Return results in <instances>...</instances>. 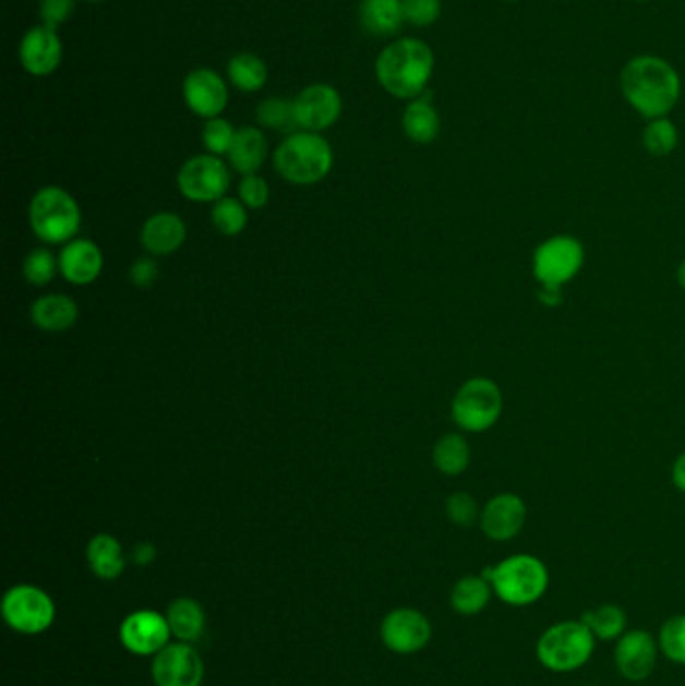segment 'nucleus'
<instances>
[{
    "mask_svg": "<svg viewBox=\"0 0 685 686\" xmlns=\"http://www.w3.org/2000/svg\"><path fill=\"white\" fill-rule=\"evenodd\" d=\"M31 320L40 332L47 334H63L69 332L79 320V305L73 298L64 293H49L40 296L31 305Z\"/></svg>",
    "mask_w": 685,
    "mask_h": 686,
    "instance_id": "412c9836",
    "label": "nucleus"
},
{
    "mask_svg": "<svg viewBox=\"0 0 685 686\" xmlns=\"http://www.w3.org/2000/svg\"><path fill=\"white\" fill-rule=\"evenodd\" d=\"M660 645L648 630L625 633L615 647V666L632 683H641L653 674Z\"/></svg>",
    "mask_w": 685,
    "mask_h": 686,
    "instance_id": "2eb2a0df",
    "label": "nucleus"
},
{
    "mask_svg": "<svg viewBox=\"0 0 685 686\" xmlns=\"http://www.w3.org/2000/svg\"><path fill=\"white\" fill-rule=\"evenodd\" d=\"M171 637L167 618L153 611L129 614L121 624V642L133 654H157L166 649Z\"/></svg>",
    "mask_w": 685,
    "mask_h": 686,
    "instance_id": "dca6fc26",
    "label": "nucleus"
},
{
    "mask_svg": "<svg viewBox=\"0 0 685 686\" xmlns=\"http://www.w3.org/2000/svg\"><path fill=\"white\" fill-rule=\"evenodd\" d=\"M236 131L238 129H233L231 123L221 117L209 119L202 131V143H204L205 151L209 155H216V157L228 155L233 137H236Z\"/></svg>",
    "mask_w": 685,
    "mask_h": 686,
    "instance_id": "c9c22d12",
    "label": "nucleus"
},
{
    "mask_svg": "<svg viewBox=\"0 0 685 686\" xmlns=\"http://www.w3.org/2000/svg\"><path fill=\"white\" fill-rule=\"evenodd\" d=\"M153 681L157 686H200L204 681V662L188 642L167 645L155 654Z\"/></svg>",
    "mask_w": 685,
    "mask_h": 686,
    "instance_id": "f8f14e48",
    "label": "nucleus"
},
{
    "mask_svg": "<svg viewBox=\"0 0 685 686\" xmlns=\"http://www.w3.org/2000/svg\"><path fill=\"white\" fill-rule=\"evenodd\" d=\"M157 275H159V265L153 257H140L129 269L131 284L140 289L152 288Z\"/></svg>",
    "mask_w": 685,
    "mask_h": 686,
    "instance_id": "a19ab883",
    "label": "nucleus"
},
{
    "mask_svg": "<svg viewBox=\"0 0 685 686\" xmlns=\"http://www.w3.org/2000/svg\"><path fill=\"white\" fill-rule=\"evenodd\" d=\"M188 238L185 221L178 213H153L141 227L140 241L143 250L153 257H166L183 248Z\"/></svg>",
    "mask_w": 685,
    "mask_h": 686,
    "instance_id": "aec40b11",
    "label": "nucleus"
},
{
    "mask_svg": "<svg viewBox=\"0 0 685 686\" xmlns=\"http://www.w3.org/2000/svg\"><path fill=\"white\" fill-rule=\"evenodd\" d=\"M19 57L28 75H52L63 61V40L55 28L35 26L21 40Z\"/></svg>",
    "mask_w": 685,
    "mask_h": 686,
    "instance_id": "f3484780",
    "label": "nucleus"
},
{
    "mask_svg": "<svg viewBox=\"0 0 685 686\" xmlns=\"http://www.w3.org/2000/svg\"><path fill=\"white\" fill-rule=\"evenodd\" d=\"M405 23L412 26H431L443 14L441 0H402Z\"/></svg>",
    "mask_w": 685,
    "mask_h": 686,
    "instance_id": "4c0bfd02",
    "label": "nucleus"
},
{
    "mask_svg": "<svg viewBox=\"0 0 685 686\" xmlns=\"http://www.w3.org/2000/svg\"><path fill=\"white\" fill-rule=\"evenodd\" d=\"M672 476L675 488L685 494V452L680 454L677 460L673 464Z\"/></svg>",
    "mask_w": 685,
    "mask_h": 686,
    "instance_id": "37998d69",
    "label": "nucleus"
},
{
    "mask_svg": "<svg viewBox=\"0 0 685 686\" xmlns=\"http://www.w3.org/2000/svg\"><path fill=\"white\" fill-rule=\"evenodd\" d=\"M584 262L581 241L572 236H557L534 250L533 275L543 288H563L581 272Z\"/></svg>",
    "mask_w": 685,
    "mask_h": 686,
    "instance_id": "6e6552de",
    "label": "nucleus"
},
{
    "mask_svg": "<svg viewBox=\"0 0 685 686\" xmlns=\"http://www.w3.org/2000/svg\"><path fill=\"white\" fill-rule=\"evenodd\" d=\"M637 2H648V0H637Z\"/></svg>",
    "mask_w": 685,
    "mask_h": 686,
    "instance_id": "49530a36",
    "label": "nucleus"
},
{
    "mask_svg": "<svg viewBox=\"0 0 685 686\" xmlns=\"http://www.w3.org/2000/svg\"><path fill=\"white\" fill-rule=\"evenodd\" d=\"M481 530L495 542L519 537L527 522V506L517 494H498L489 500L481 512Z\"/></svg>",
    "mask_w": 685,
    "mask_h": 686,
    "instance_id": "a211bd4d",
    "label": "nucleus"
},
{
    "mask_svg": "<svg viewBox=\"0 0 685 686\" xmlns=\"http://www.w3.org/2000/svg\"><path fill=\"white\" fill-rule=\"evenodd\" d=\"M584 686H597V685H584Z\"/></svg>",
    "mask_w": 685,
    "mask_h": 686,
    "instance_id": "09e8293b",
    "label": "nucleus"
},
{
    "mask_svg": "<svg viewBox=\"0 0 685 686\" xmlns=\"http://www.w3.org/2000/svg\"><path fill=\"white\" fill-rule=\"evenodd\" d=\"M453 420L467 432H486L503 413V392L489 377L465 382L453 399Z\"/></svg>",
    "mask_w": 685,
    "mask_h": 686,
    "instance_id": "0eeeda50",
    "label": "nucleus"
},
{
    "mask_svg": "<svg viewBox=\"0 0 685 686\" xmlns=\"http://www.w3.org/2000/svg\"><path fill=\"white\" fill-rule=\"evenodd\" d=\"M212 224L226 238H236L248 227V207L240 200L224 197L212 207Z\"/></svg>",
    "mask_w": 685,
    "mask_h": 686,
    "instance_id": "7c9ffc66",
    "label": "nucleus"
},
{
    "mask_svg": "<svg viewBox=\"0 0 685 686\" xmlns=\"http://www.w3.org/2000/svg\"><path fill=\"white\" fill-rule=\"evenodd\" d=\"M267 159V139L257 127H241L228 153V161L241 176H255Z\"/></svg>",
    "mask_w": 685,
    "mask_h": 686,
    "instance_id": "4be33fe9",
    "label": "nucleus"
},
{
    "mask_svg": "<svg viewBox=\"0 0 685 686\" xmlns=\"http://www.w3.org/2000/svg\"><path fill=\"white\" fill-rule=\"evenodd\" d=\"M374 71L388 95L396 99H419L426 93L434 73V52L420 38H398L381 50Z\"/></svg>",
    "mask_w": 685,
    "mask_h": 686,
    "instance_id": "f03ea898",
    "label": "nucleus"
},
{
    "mask_svg": "<svg viewBox=\"0 0 685 686\" xmlns=\"http://www.w3.org/2000/svg\"><path fill=\"white\" fill-rule=\"evenodd\" d=\"M432 462L445 476H460L470 464V446L458 434H446L432 449Z\"/></svg>",
    "mask_w": 685,
    "mask_h": 686,
    "instance_id": "c85d7f7f",
    "label": "nucleus"
},
{
    "mask_svg": "<svg viewBox=\"0 0 685 686\" xmlns=\"http://www.w3.org/2000/svg\"><path fill=\"white\" fill-rule=\"evenodd\" d=\"M446 516L453 525L462 526V528H469L474 525L477 520H481V512H479V504L477 500L472 498L467 492H455L453 496H448L446 500Z\"/></svg>",
    "mask_w": 685,
    "mask_h": 686,
    "instance_id": "e433bc0d",
    "label": "nucleus"
},
{
    "mask_svg": "<svg viewBox=\"0 0 685 686\" xmlns=\"http://www.w3.org/2000/svg\"><path fill=\"white\" fill-rule=\"evenodd\" d=\"M597 638L584 621H561L549 626L537 642V659L553 673H572L589 662Z\"/></svg>",
    "mask_w": 685,
    "mask_h": 686,
    "instance_id": "423d86ee",
    "label": "nucleus"
},
{
    "mask_svg": "<svg viewBox=\"0 0 685 686\" xmlns=\"http://www.w3.org/2000/svg\"><path fill=\"white\" fill-rule=\"evenodd\" d=\"M57 272H59V257H55L51 251L45 250V248L31 251L23 263V275H25L26 284H31L35 288L49 286Z\"/></svg>",
    "mask_w": 685,
    "mask_h": 686,
    "instance_id": "72a5a7b5",
    "label": "nucleus"
},
{
    "mask_svg": "<svg viewBox=\"0 0 685 686\" xmlns=\"http://www.w3.org/2000/svg\"><path fill=\"white\" fill-rule=\"evenodd\" d=\"M89 2H97V0H89Z\"/></svg>",
    "mask_w": 685,
    "mask_h": 686,
    "instance_id": "de8ad7c7",
    "label": "nucleus"
},
{
    "mask_svg": "<svg viewBox=\"0 0 685 686\" xmlns=\"http://www.w3.org/2000/svg\"><path fill=\"white\" fill-rule=\"evenodd\" d=\"M658 645L668 661L685 664V614H675L661 624Z\"/></svg>",
    "mask_w": 685,
    "mask_h": 686,
    "instance_id": "f704fd0d",
    "label": "nucleus"
},
{
    "mask_svg": "<svg viewBox=\"0 0 685 686\" xmlns=\"http://www.w3.org/2000/svg\"><path fill=\"white\" fill-rule=\"evenodd\" d=\"M133 562L135 564H140V566H147V564H152L155 561V556H157V549L149 544V542H140L135 549H133Z\"/></svg>",
    "mask_w": 685,
    "mask_h": 686,
    "instance_id": "79ce46f5",
    "label": "nucleus"
},
{
    "mask_svg": "<svg viewBox=\"0 0 685 686\" xmlns=\"http://www.w3.org/2000/svg\"><path fill=\"white\" fill-rule=\"evenodd\" d=\"M431 635L429 618L422 612L412 609L393 611L382 623L384 645L398 654L419 652L429 645Z\"/></svg>",
    "mask_w": 685,
    "mask_h": 686,
    "instance_id": "4468645a",
    "label": "nucleus"
},
{
    "mask_svg": "<svg viewBox=\"0 0 685 686\" xmlns=\"http://www.w3.org/2000/svg\"><path fill=\"white\" fill-rule=\"evenodd\" d=\"M2 614L14 630L23 635H38L51 626L55 604L45 590L23 585L7 592Z\"/></svg>",
    "mask_w": 685,
    "mask_h": 686,
    "instance_id": "9d476101",
    "label": "nucleus"
},
{
    "mask_svg": "<svg viewBox=\"0 0 685 686\" xmlns=\"http://www.w3.org/2000/svg\"><path fill=\"white\" fill-rule=\"evenodd\" d=\"M585 626L593 633L597 640H620L627 628V614L617 604H601L597 609L584 612Z\"/></svg>",
    "mask_w": 685,
    "mask_h": 686,
    "instance_id": "c756f323",
    "label": "nucleus"
},
{
    "mask_svg": "<svg viewBox=\"0 0 685 686\" xmlns=\"http://www.w3.org/2000/svg\"><path fill=\"white\" fill-rule=\"evenodd\" d=\"M482 576L491 582L493 592L510 606H529L545 597L549 570L533 554H515L496 566L484 568Z\"/></svg>",
    "mask_w": 685,
    "mask_h": 686,
    "instance_id": "20e7f679",
    "label": "nucleus"
},
{
    "mask_svg": "<svg viewBox=\"0 0 685 686\" xmlns=\"http://www.w3.org/2000/svg\"><path fill=\"white\" fill-rule=\"evenodd\" d=\"M81 221L83 215L75 197L57 185L38 189L28 205V225L45 245H64L73 241Z\"/></svg>",
    "mask_w": 685,
    "mask_h": 686,
    "instance_id": "39448f33",
    "label": "nucleus"
},
{
    "mask_svg": "<svg viewBox=\"0 0 685 686\" xmlns=\"http://www.w3.org/2000/svg\"><path fill=\"white\" fill-rule=\"evenodd\" d=\"M231 176L228 165L216 155H195L181 165L179 193L193 203H216L228 193Z\"/></svg>",
    "mask_w": 685,
    "mask_h": 686,
    "instance_id": "1a4fd4ad",
    "label": "nucleus"
},
{
    "mask_svg": "<svg viewBox=\"0 0 685 686\" xmlns=\"http://www.w3.org/2000/svg\"><path fill=\"white\" fill-rule=\"evenodd\" d=\"M87 561L91 570L103 580H113L125 570V554L119 540L111 534H97L91 538Z\"/></svg>",
    "mask_w": 685,
    "mask_h": 686,
    "instance_id": "393cba45",
    "label": "nucleus"
},
{
    "mask_svg": "<svg viewBox=\"0 0 685 686\" xmlns=\"http://www.w3.org/2000/svg\"><path fill=\"white\" fill-rule=\"evenodd\" d=\"M183 99L191 112L204 119H216L229 103L228 85L214 69H195L183 81Z\"/></svg>",
    "mask_w": 685,
    "mask_h": 686,
    "instance_id": "ddd939ff",
    "label": "nucleus"
},
{
    "mask_svg": "<svg viewBox=\"0 0 685 686\" xmlns=\"http://www.w3.org/2000/svg\"><path fill=\"white\" fill-rule=\"evenodd\" d=\"M228 79L231 85L243 93L262 91L267 81V67L257 55L240 52L228 63Z\"/></svg>",
    "mask_w": 685,
    "mask_h": 686,
    "instance_id": "cd10ccee",
    "label": "nucleus"
},
{
    "mask_svg": "<svg viewBox=\"0 0 685 686\" xmlns=\"http://www.w3.org/2000/svg\"><path fill=\"white\" fill-rule=\"evenodd\" d=\"M680 141V133L668 117L649 121L644 131V147L656 157H668L672 155Z\"/></svg>",
    "mask_w": 685,
    "mask_h": 686,
    "instance_id": "473e14b6",
    "label": "nucleus"
},
{
    "mask_svg": "<svg viewBox=\"0 0 685 686\" xmlns=\"http://www.w3.org/2000/svg\"><path fill=\"white\" fill-rule=\"evenodd\" d=\"M255 119L257 123L266 129L281 131V133H293L300 131L296 123V112H293V100L286 99H266L260 103V107L255 109Z\"/></svg>",
    "mask_w": 685,
    "mask_h": 686,
    "instance_id": "2f4dec72",
    "label": "nucleus"
},
{
    "mask_svg": "<svg viewBox=\"0 0 685 686\" xmlns=\"http://www.w3.org/2000/svg\"><path fill=\"white\" fill-rule=\"evenodd\" d=\"M493 597V587L484 576H462L450 592V604L462 616L481 614Z\"/></svg>",
    "mask_w": 685,
    "mask_h": 686,
    "instance_id": "a878e982",
    "label": "nucleus"
},
{
    "mask_svg": "<svg viewBox=\"0 0 685 686\" xmlns=\"http://www.w3.org/2000/svg\"><path fill=\"white\" fill-rule=\"evenodd\" d=\"M103 265V251L91 239H73L64 243L59 253V274L76 288L95 284L101 275Z\"/></svg>",
    "mask_w": 685,
    "mask_h": 686,
    "instance_id": "6ab92c4d",
    "label": "nucleus"
},
{
    "mask_svg": "<svg viewBox=\"0 0 685 686\" xmlns=\"http://www.w3.org/2000/svg\"><path fill=\"white\" fill-rule=\"evenodd\" d=\"M238 193H240L241 203L248 209H264L269 203V185L266 179L257 173L243 177Z\"/></svg>",
    "mask_w": 685,
    "mask_h": 686,
    "instance_id": "58836bf2",
    "label": "nucleus"
},
{
    "mask_svg": "<svg viewBox=\"0 0 685 686\" xmlns=\"http://www.w3.org/2000/svg\"><path fill=\"white\" fill-rule=\"evenodd\" d=\"M620 85L632 109L649 121L668 117L682 97V79L673 64L656 55H639L623 67Z\"/></svg>",
    "mask_w": 685,
    "mask_h": 686,
    "instance_id": "f257e3e1",
    "label": "nucleus"
},
{
    "mask_svg": "<svg viewBox=\"0 0 685 686\" xmlns=\"http://www.w3.org/2000/svg\"><path fill=\"white\" fill-rule=\"evenodd\" d=\"M166 618L171 628V635L179 638L181 642H193L204 633L205 612L195 600L179 599L171 602Z\"/></svg>",
    "mask_w": 685,
    "mask_h": 686,
    "instance_id": "bb28decb",
    "label": "nucleus"
},
{
    "mask_svg": "<svg viewBox=\"0 0 685 686\" xmlns=\"http://www.w3.org/2000/svg\"><path fill=\"white\" fill-rule=\"evenodd\" d=\"M677 284H680L685 291V260L680 263V267H677Z\"/></svg>",
    "mask_w": 685,
    "mask_h": 686,
    "instance_id": "a18cd8bd",
    "label": "nucleus"
},
{
    "mask_svg": "<svg viewBox=\"0 0 685 686\" xmlns=\"http://www.w3.org/2000/svg\"><path fill=\"white\" fill-rule=\"evenodd\" d=\"M402 129L407 137L419 145H429L441 133V115L432 105L426 93L419 99L410 100L402 115Z\"/></svg>",
    "mask_w": 685,
    "mask_h": 686,
    "instance_id": "5701e85b",
    "label": "nucleus"
},
{
    "mask_svg": "<svg viewBox=\"0 0 685 686\" xmlns=\"http://www.w3.org/2000/svg\"><path fill=\"white\" fill-rule=\"evenodd\" d=\"M73 11H75V0H43L40 2L43 25L55 31L71 19Z\"/></svg>",
    "mask_w": 685,
    "mask_h": 686,
    "instance_id": "ea45409f",
    "label": "nucleus"
},
{
    "mask_svg": "<svg viewBox=\"0 0 685 686\" xmlns=\"http://www.w3.org/2000/svg\"><path fill=\"white\" fill-rule=\"evenodd\" d=\"M293 112L298 129L322 133L338 123L342 115V97L332 85L316 83L300 91L293 99Z\"/></svg>",
    "mask_w": 685,
    "mask_h": 686,
    "instance_id": "9b49d317",
    "label": "nucleus"
},
{
    "mask_svg": "<svg viewBox=\"0 0 685 686\" xmlns=\"http://www.w3.org/2000/svg\"><path fill=\"white\" fill-rule=\"evenodd\" d=\"M561 289L563 288H543L541 296H539V300L543 301L545 305L555 308V305H558V303L563 301V293H561Z\"/></svg>",
    "mask_w": 685,
    "mask_h": 686,
    "instance_id": "c03bdc74",
    "label": "nucleus"
},
{
    "mask_svg": "<svg viewBox=\"0 0 685 686\" xmlns=\"http://www.w3.org/2000/svg\"><path fill=\"white\" fill-rule=\"evenodd\" d=\"M334 165L331 143L320 133L293 131L274 151V167L292 185H316Z\"/></svg>",
    "mask_w": 685,
    "mask_h": 686,
    "instance_id": "7ed1b4c3",
    "label": "nucleus"
},
{
    "mask_svg": "<svg viewBox=\"0 0 685 686\" xmlns=\"http://www.w3.org/2000/svg\"><path fill=\"white\" fill-rule=\"evenodd\" d=\"M362 26L374 37H393L405 23L402 0H362Z\"/></svg>",
    "mask_w": 685,
    "mask_h": 686,
    "instance_id": "b1692460",
    "label": "nucleus"
}]
</instances>
